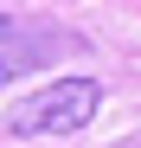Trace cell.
I'll list each match as a JSON object with an SVG mask.
<instances>
[{"instance_id": "obj_1", "label": "cell", "mask_w": 141, "mask_h": 148, "mask_svg": "<svg viewBox=\"0 0 141 148\" xmlns=\"http://www.w3.org/2000/svg\"><path fill=\"white\" fill-rule=\"evenodd\" d=\"M96 103H103L96 77H58V84H45L32 97H19L7 110V129L13 135H77L83 122L96 116Z\"/></svg>"}, {"instance_id": "obj_2", "label": "cell", "mask_w": 141, "mask_h": 148, "mask_svg": "<svg viewBox=\"0 0 141 148\" xmlns=\"http://www.w3.org/2000/svg\"><path fill=\"white\" fill-rule=\"evenodd\" d=\"M135 148H141V142H135Z\"/></svg>"}]
</instances>
